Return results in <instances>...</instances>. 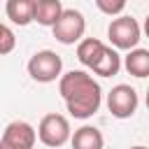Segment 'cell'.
Returning <instances> with one entry per match:
<instances>
[{"instance_id": "obj_10", "label": "cell", "mask_w": 149, "mask_h": 149, "mask_svg": "<svg viewBox=\"0 0 149 149\" xmlns=\"http://www.w3.org/2000/svg\"><path fill=\"white\" fill-rule=\"evenodd\" d=\"M91 70H93L95 74H100V77H114V74L121 70V56H119V51L105 44V49H102L100 58L93 63V68H91Z\"/></svg>"}, {"instance_id": "obj_11", "label": "cell", "mask_w": 149, "mask_h": 149, "mask_svg": "<svg viewBox=\"0 0 149 149\" xmlns=\"http://www.w3.org/2000/svg\"><path fill=\"white\" fill-rule=\"evenodd\" d=\"M123 68L128 70V74L144 79L149 74V51L147 49H130L123 61Z\"/></svg>"}, {"instance_id": "obj_13", "label": "cell", "mask_w": 149, "mask_h": 149, "mask_svg": "<svg viewBox=\"0 0 149 149\" xmlns=\"http://www.w3.org/2000/svg\"><path fill=\"white\" fill-rule=\"evenodd\" d=\"M102 49H105V44H102L100 40H95V37H84V40L77 44V58H79L81 65L93 68V63L100 58Z\"/></svg>"}, {"instance_id": "obj_3", "label": "cell", "mask_w": 149, "mask_h": 149, "mask_svg": "<svg viewBox=\"0 0 149 149\" xmlns=\"http://www.w3.org/2000/svg\"><path fill=\"white\" fill-rule=\"evenodd\" d=\"M107 37L109 42L114 44L112 49H123V51H130V49H137V42L142 37L140 33V23L133 19V16H116L112 19V23L107 26Z\"/></svg>"}, {"instance_id": "obj_2", "label": "cell", "mask_w": 149, "mask_h": 149, "mask_svg": "<svg viewBox=\"0 0 149 149\" xmlns=\"http://www.w3.org/2000/svg\"><path fill=\"white\" fill-rule=\"evenodd\" d=\"M61 72H63V61L51 49L35 51L28 61V74L40 84H49V81L61 79Z\"/></svg>"}, {"instance_id": "obj_8", "label": "cell", "mask_w": 149, "mask_h": 149, "mask_svg": "<svg viewBox=\"0 0 149 149\" xmlns=\"http://www.w3.org/2000/svg\"><path fill=\"white\" fill-rule=\"evenodd\" d=\"M63 12L61 0H33V21L40 26H54Z\"/></svg>"}, {"instance_id": "obj_14", "label": "cell", "mask_w": 149, "mask_h": 149, "mask_svg": "<svg viewBox=\"0 0 149 149\" xmlns=\"http://www.w3.org/2000/svg\"><path fill=\"white\" fill-rule=\"evenodd\" d=\"M14 47H16V37H14L12 28H7L5 23H0V56L12 54Z\"/></svg>"}, {"instance_id": "obj_15", "label": "cell", "mask_w": 149, "mask_h": 149, "mask_svg": "<svg viewBox=\"0 0 149 149\" xmlns=\"http://www.w3.org/2000/svg\"><path fill=\"white\" fill-rule=\"evenodd\" d=\"M95 7L102 12V14H107V16H121V12L126 9V2L123 0H95Z\"/></svg>"}, {"instance_id": "obj_5", "label": "cell", "mask_w": 149, "mask_h": 149, "mask_svg": "<svg viewBox=\"0 0 149 149\" xmlns=\"http://www.w3.org/2000/svg\"><path fill=\"white\" fill-rule=\"evenodd\" d=\"M51 30L61 44H74V42L79 44L84 40V30H86L84 14L79 9H63L58 21L51 26Z\"/></svg>"}, {"instance_id": "obj_4", "label": "cell", "mask_w": 149, "mask_h": 149, "mask_svg": "<svg viewBox=\"0 0 149 149\" xmlns=\"http://www.w3.org/2000/svg\"><path fill=\"white\" fill-rule=\"evenodd\" d=\"M35 135L40 137V142L44 144V147H51V149H58V147H63L68 140H70V121L63 116V114H56V112H51V114H44L42 116V121H40V126H37V130H35Z\"/></svg>"}, {"instance_id": "obj_12", "label": "cell", "mask_w": 149, "mask_h": 149, "mask_svg": "<svg viewBox=\"0 0 149 149\" xmlns=\"http://www.w3.org/2000/svg\"><path fill=\"white\" fill-rule=\"evenodd\" d=\"M7 19L16 26H28L33 21V0H9L5 5Z\"/></svg>"}, {"instance_id": "obj_9", "label": "cell", "mask_w": 149, "mask_h": 149, "mask_svg": "<svg viewBox=\"0 0 149 149\" xmlns=\"http://www.w3.org/2000/svg\"><path fill=\"white\" fill-rule=\"evenodd\" d=\"M72 149H102L105 147V137L95 126H81L70 135Z\"/></svg>"}, {"instance_id": "obj_7", "label": "cell", "mask_w": 149, "mask_h": 149, "mask_svg": "<svg viewBox=\"0 0 149 149\" xmlns=\"http://www.w3.org/2000/svg\"><path fill=\"white\" fill-rule=\"evenodd\" d=\"M35 142H37V135L28 121H12L2 130L0 149H33Z\"/></svg>"}, {"instance_id": "obj_1", "label": "cell", "mask_w": 149, "mask_h": 149, "mask_svg": "<svg viewBox=\"0 0 149 149\" xmlns=\"http://www.w3.org/2000/svg\"><path fill=\"white\" fill-rule=\"evenodd\" d=\"M58 93L74 119H88L100 109L102 88L84 70H70L58 79Z\"/></svg>"}, {"instance_id": "obj_16", "label": "cell", "mask_w": 149, "mask_h": 149, "mask_svg": "<svg viewBox=\"0 0 149 149\" xmlns=\"http://www.w3.org/2000/svg\"><path fill=\"white\" fill-rule=\"evenodd\" d=\"M128 149H147L144 144H135V147H128Z\"/></svg>"}, {"instance_id": "obj_6", "label": "cell", "mask_w": 149, "mask_h": 149, "mask_svg": "<svg viewBox=\"0 0 149 149\" xmlns=\"http://www.w3.org/2000/svg\"><path fill=\"white\" fill-rule=\"evenodd\" d=\"M137 105H140V98L130 84H116L107 93V109L116 119H130L137 112Z\"/></svg>"}]
</instances>
